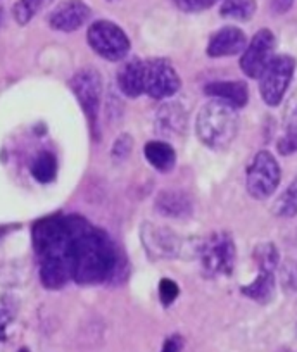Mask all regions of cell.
Segmentation results:
<instances>
[{
  "instance_id": "27",
  "label": "cell",
  "mask_w": 297,
  "mask_h": 352,
  "mask_svg": "<svg viewBox=\"0 0 297 352\" xmlns=\"http://www.w3.org/2000/svg\"><path fill=\"white\" fill-rule=\"evenodd\" d=\"M131 148H133V138L128 133H123L121 137L116 138V142H114L113 159L114 161H124V159L131 154Z\"/></svg>"
},
{
  "instance_id": "1",
  "label": "cell",
  "mask_w": 297,
  "mask_h": 352,
  "mask_svg": "<svg viewBox=\"0 0 297 352\" xmlns=\"http://www.w3.org/2000/svg\"><path fill=\"white\" fill-rule=\"evenodd\" d=\"M85 221L78 214H54L33 225V249L38 259L40 280L45 289H63L71 280V250L74 236Z\"/></svg>"
},
{
  "instance_id": "30",
  "label": "cell",
  "mask_w": 297,
  "mask_h": 352,
  "mask_svg": "<svg viewBox=\"0 0 297 352\" xmlns=\"http://www.w3.org/2000/svg\"><path fill=\"white\" fill-rule=\"evenodd\" d=\"M283 123H285V130L297 131V92L287 102L285 111H283Z\"/></svg>"
},
{
  "instance_id": "21",
  "label": "cell",
  "mask_w": 297,
  "mask_h": 352,
  "mask_svg": "<svg viewBox=\"0 0 297 352\" xmlns=\"http://www.w3.org/2000/svg\"><path fill=\"white\" fill-rule=\"evenodd\" d=\"M273 214L276 218H294L297 216V176L289 184V187L278 195L273 204Z\"/></svg>"
},
{
  "instance_id": "32",
  "label": "cell",
  "mask_w": 297,
  "mask_h": 352,
  "mask_svg": "<svg viewBox=\"0 0 297 352\" xmlns=\"http://www.w3.org/2000/svg\"><path fill=\"white\" fill-rule=\"evenodd\" d=\"M294 0H270V8L273 14H285L292 9Z\"/></svg>"
},
{
  "instance_id": "16",
  "label": "cell",
  "mask_w": 297,
  "mask_h": 352,
  "mask_svg": "<svg viewBox=\"0 0 297 352\" xmlns=\"http://www.w3.org/2000/svg\"><path fill=\"white\" fill-rule=\"evenodd\" d=\"M156 211L164 218L184 219L192 214V199L182 190H163L156 197Z\"/></svg>"
},
{
  "instance_id": "28",
  "label": "cell",
  "mask_w": 297,
  "mask_h": 352,
  "mask_svg": "<svg viewBox=\"0 0 297 352\" xmlns=\"http://www.w3.org/2000/svg\"><path fill=\"white\" fill-rule=\"evenodd\" d=\"M173 2L184 12H201L212 8L218 0H173Z\"/></svg>"
},
{
  "instance_id": "8",
  "label": "cell",
  "mask_w": 297,
  "mask_h": 352,
  "mask_svg": "<svg viewBox=\"0 0 297 352\" xmlns=\"http://www.w3.org/2000/svg\"><path fill=\"white\" fill-rule=\"evenodd\" d=\"M296 73V60L290 56H275L261 73L259 80V94L268 106L276 107L282 102L289 88L290 80Z\"/></svg>"
},
{
  "instance_id": "31",
  "label": "cell",
  "mask_w": 297,
  "mask_h": 352,
  "mask_svg": "<svg viewBox=\"0 0 297 352\" xmlns=\"http://www.w3.org/2000/svg\"><path fill=\"white\" fill-rule=\"evenodd\" d=\"M182 349H184V337L175 333L164 340L161 352H182Z\"/></svg>"
},
{
  "instance_id": "6",
  "label": "cell",
  "mask_w": 297,
  "mask_h": 352,
  "mask_svg": "<svg viewBox=\"0 0 297 352\" xmlns=\"http://www.w3.org/2000/svg\"><path fill=\"white\" fill-rule=\"evenodd\" d=\"M280 178H282V169L272 152L259 151L245 173V187L251 197L265 201L272 197L273 192L278 188Z\"/></svg>"
},
{
  "instance_id": "14",
  "label": "cell",
  "mask_w": 297,
  "mask_h": 352,
  "mask_svg": "<svg viewBox=\"0 0 297 352\" xmlns=\"http://www.w3.org/2000/svg\"><path fill=\"white\" fill-rule=\"evenodd\" d=\"M206 96L214 100L228 104V106L241 109L249 100V88L244 81H211L204 87Z\"/></svg>"
},
{
  "instance_id": "3",
  "label": "cell",
  "mask_w": 297,
  "mask_h": 352,
  "mask_svg": "<svg viewBox=\"0 0 297 352\" xmlns=\"http://www.w3.org/2000/svg\"><path fill=\"white\" fill-rule=\"evenodd\" d=\"M199 140L209 148H227L239 131L237 109L221 100H211L199 111L195 121Z\"/></svg>"
},
{
  "instance_id": "24",
  "label": "cell",
  "mask_w": 297,
  "mask_h": 352,
  "mask_svg": "<svg viewBox=\"0 0 297 352\" xmlns=\"http://www.w3.org/2000/svg\"><path fill=\"white\" fill-rule=\"evenodd\" d=\"M54 0H19L18 4L14 6V19L21 26L28 25L40 11L49 8Z\"/></svg>"
},
{
  "instance_id": "17",
  "label": "cell",
  "mask_w": 297,
  "mask_h": 352,
  "mask_svg": "<svg viewBox=\"0 0 297 352\" xmlns=\"http://www.w3.org/2000/svg\"><path fill=\"white\" fill-rule=\"evenodd\" d=\"M187 128V113L180 104L166 102L156 113V130L163 137H177Z\"/></svg>"
},
{
  "instance_id": "11",
  "label": "cell",
  "mask_w": 297,
  "mask_h": 352,
  "mask_svg": "<svg viewBox=\"0 0 297 352\" xmlns=\"http://www.w3.org/2000/svg\"><path fill=\"white\" fill-rule=\"evenodd\" d=\"M275 35L270 30L263 28L252 36L241 57V69L245 76L258 80L270 60L275 57Z\"/></svg>"
},
{
  "instance_id": "20",
  "label": "cell",
  "mask_w": 297,
  "mask_h": 352,
  "mask_svg": "<svg viewBox=\"0 0 297 352\" xmlns=\"http://www.w3.org/2000/svg\"><path fill=\"white\" fill-rule=\"evenodd\" d=\"M19 313V300L12 294H0V344L9 338V330Z\"/></svg>"
},
{
  "instance_id": "22",
  "label": "cell",
  "mask_w": 297,
  "mask_h": 352,
  "mask_svg": "<svg viewBox=\"0 0 297 352\" xmlns=\"http://www.w3.org/2000/svg\"><path fill=\"white\" fill-rule=\"evenodd\" d=\"M30 169H32V175L35 176V180H38L40 184H49L57 175L56 155L49 151H42L33 159Z\"/></svg>"
},
{
  "instance_id": "25",
  "label": "cell",
  "mask_w": 297,
  "mask_h": 352,
  "mask_svg": "<svg viewBox=\"0 0 297 352\" xmlns=\"http://www.w3.org/2000/svg\"><path fill=\"white\" fill-rule=\"evenodd\" d=\"M278 278L280 285L285 292L297 294V261L285 259L278 264Z\"/></svg>"
},
{
  "instance_id": "7",
  "label": "cell",
  "mask_w": 297,
  "mask_h": 352,
  "mask_svg": "<svg viewBox=\"0 0 297 352\" xmlns=\"http://www.w3.org/2000/svg\"><path fill=\"white\" fill-rule=\"evenodd\" d=\"M87 40L97 56L106 60H113V63L124 59L131 47L126 33L116 23L106 21V19H100V21L90 25L89 32H87Z\"/></svg>"
},
{
  "instance_id": "13",
  "label": "cell",
  "mask_w": 297,
  "mask_h": 352,
  "mask_svg": "<svg viewBox=\"0 0 297 352\" xmlns=\"http://www.w3.org/2000/svg\"><path fill=\"white\" fill-rule=\"evenodd\" d=\"M245 47H248L245 33L237 26H225L209 38L206 52L209 57H230L244 52Z\"/></svg>"
},
{
  "instance_id": "10",
  "label": "cell",
  "mask_w": 297,
  "mask_h": 352,
  "mask_svg": "<svg viewBox=\"0 0 297 352\" xmlns=\"http://www.w3.org/2000/svg\"><path fill=\"white\" fill-rule=\"evenodd\" d=\"M140 239L145 252L153 259H177L184 254V239L166 226L144 223L140 228Z\"/></svg>"
},
{
  "instance_id": "15",
  "label": "cell",
  "mask_w": 297,
  "mask_h": 352,
  "mask_svg": "<svg viewBox=\"0 0 297 352\" xmlns=\"http://www.w3.org/2000/svg\"><path fill=\"white\" fill-rule=\"evenodd\" d=\"M118 88L130 99H137L144 94V60L133 57L123 63L118 69Z\"/></svg>"
},
{
  "instance_id": "19",
  "label": "cell",
  "mask_w": 297,
  "mask_h": 352,
  "mask_svg": "<svg viewBox=\"0 0 297 352\" xmlns=\"http://www.w3.org/2000/svg\"><path fill=\"white\" fill-rule=\"evenodd\" d=\"M144 155L148 164L161 173H168L177 164V152L173 145L164 140H151L145 144Z\"/></svg>"
},
{
  "instance_id": "18",
  "label": "cell",
  "mask_w": 297,
  "mask_h": 352,
  "mask_svg": "<svg viewBox=\"0 0 297 352\" xmlns=\"http://www.w3.org/2000/svg\"><path fill=\"white\" fill-rule=\"evenodd\" d=\"M259 273L249 285L242 287V294L259 304H268L275 296V268L258 266Z\"/></svg>"
},
{
  "instance_id": "9",
  "label": "cell",
  "mask_w": 297,
  "mask_h": 352,
  "mask_svg": "<svg viewBox=\"0 0 297 352\" xmlns=\"http://www.w3.org/2000/svg\"><path fill=\"white\" fill-rule=\"evenodd\" d=\"M182 80L177 69L166 59L144 60V94L163 100L180 90Z\"/></svg>"
},
{
  "instance_id": "12",
  "label": "cell",
  "mask_w": 297,
  "mask_h": 352,
  "mask_svg": "<svg viewBox=\"0 0 297 352\" xmlns=\"http://www.w3.org/2000/svg\"><path fill=\"white\" fill-rule=\"evenodd\" d=\"M92 16V9L83 0H63L49 14V25L52 30L63 33L76 32Z\"/></svg>"
},
{
  "instance_id": "2",
  "label": "cell",
  "mask_w": 297,
  "mask_h": 352,
  "mask_svg": "<svg viewBox=\"0 0 297 352\" xmlns=\"http://www.w3.org/2000/svg\"><path fill=\"white\" fill-rule=\"evenodd\" d=\"M126 275V259L107 232L85 221L71 250V280L80 285H97Z\"/></svg>"
},
{
  "instance_id": "4",
  "label": "cell",
  "mask_w": 297,
  "mask_h": 352,
  "mask_svg": "<svg viewBox=\"0 0 297 352\" xmlns=\"http://www.w3.org/2000/svg\"><path fill=\"white\" fill-rule=\"evenodd\" d=\"M201 268L208 278L230 276L237 263V247L228 232H212L199 245Z\"/></svg>"
},
{
  "instance_id": "5",
  "label": "cell",
  "mask_w": 297,
  "mask_h": 352,
  "mask_svg": "<svg viewBox=\"0 0 297 352\" xmlns=\"http://www.w3.org/2000/svg\"><path fill=\"white\" fill-rule=\"evenodd\" d=\"M69 87L89 120L92 133L99 137L97 124H99V111L102 102V76L94 67H83L71 78Z\"/></svg>"
},
{
  "instance_id": "26",
  "label": "cell",
  "mask_w": 297,
  "mask_h": 352,
  "mask_svg": "<svg viewBox=\"0 0 297 352\" xmlns=\"http://www.w3.org/2000/svg\"><path fill=\"white\" fill-rule=\"evenodd\" d=\"M180 296V289H178V283H175L173 280L163 278L160 282V299L163 302V306H171V304L177 300V297Z\"/></svg>"
},
{
  "instance_id": "33",
  "label": "cell",
  "mask_w": 297,
  "mask_h": 352,
  "mask_svg": "<svg viewBox=\"0 0 297 352\" xmlns=\"http://www.w3.org/2000/svg\"><path fill=\"white\" fill-rule=\"evenodd\" d=\"M2 21H4V12H2V9H0V25H2Z\"/></svg>"
},
{
  "instance_id": "29",
  "label": "cell",
  "mask_w": 297,
  "mask_h": 352,
  "mask_svg": "<svg viewBox=\"0 0 297 352\" xmlns=\"http://www.w3.org/2000/svg\"><path fill=\"white\" fill-rule=\"evenodd\" d=\"M276 148L282 155H290L297 152V131L285 130V133L276 142Z\"/></svg>"
},
{
  "instance_id": "23",
  "label": "cell",
  "mask_w": 297,
  "mask_h": 352,
  "mask_svg": "<svg viewBox=\"0 0 297 352\" xmlns=\"http://www.w3.org/2000/svg\"><path fill=\"white\" fill-rule=\"evenodd\" d=\"M256 12V0H223L219 14L235 21H249Z\"/></svg>"
}]
</instances>
